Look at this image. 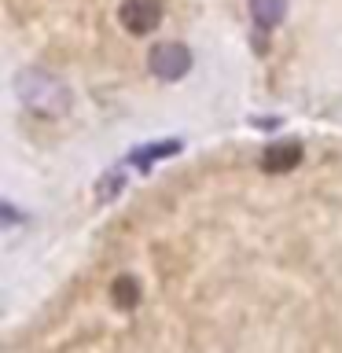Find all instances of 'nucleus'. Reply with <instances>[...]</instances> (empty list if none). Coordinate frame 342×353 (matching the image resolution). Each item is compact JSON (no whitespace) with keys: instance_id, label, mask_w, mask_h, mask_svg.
I'll return each mask as SVG.
<instances>
[{"instance_id":"1","label":"nucleus","mask_w":342,"mask_h":353,"mask_svg":"<svg viewBox=\"0 0 342 353\" xmlns=\"http://www.w3.org/2000/svg\"><path fill=\"white\" fill-rule=\"evenodd\" d=\"M148 66H151L154 77H162V81H177V77H184L188 66H192V52H188L184 44H177V41H162V44L151 48Z\"/></svg>"},{"instance_id":"2","label":"nucleus","mask_w":342,"mask_h":353,"mask_svg":"<svg viewBox=\"0 0 342 353\" xmlns=\"http://www.w3.org/2000/svg\"><path fill=\"white\" fill-rule=\"evenodd\" d=\"M118 22L132 33V37H143V33L159 30V22H162V4H159V0H121Z\"/></svg>"},{"instance_id":"3","label":"nucleus","mask_w":342,"mask_h":353,"mask_svg":"<svg viewBox=\"0 0 342 353\" xmlns=\"http://www.w3.org/2000/svg\"><path fill=\"white\" fill-rule=\"evenodd\" d=\"M302 162V148L298 143H272L269 151L261 154V170L265 173H287Z\"/></svg>"},{"instance_id":"4","label":"nucleus","mask_w":342,"mask_h":353,"mask_svg":"<svg viewBox=\"0 0 342 353\" xmlns=\"http://www.w3.org/2000/svg\"><path fill=\"white\" fill-rule=\"evenodd\" d=\"M283 11H287V0H250V15L261 30H272L283 22Z\"/></svg>"},{"instance_id":"5","label":"nucleus","mask_w":342,"mask_h":353,"mask_svg":"<svg viewBox=\"0 0 342 353\" xmlns=\"http://www.w3.org/2000/svg\"><path fill=\"white\" fill-rule=\"evenodd\" d=\"M110 298H114L118 309H137L140 305V283L132 280V276H118V280L110 283Z\"/></svg>"},{"instance_id":"6","label":"nucleus","mask_w":342,"mask_h":353,"mask_svg":"<svg viewBox=\"0 0 342 353\" xmlns=\"http://www.w3.org/2000/svg\"><path fill=\"white\" fill-rule=\"evenodd\" d=\"M177 151H181V143L165 140V143H154L151 151H137V154H132V162H137V165H151L154 159H165V154H177Z\"/></svg>"},{"instance_id":"7","label":"nucleus","mask_w":342,"mask_h":353,"mask_svg":"<svg viewBox=\"0 0 342 353\" xmlns=\"http://www.w3.org/2000/svg\"><path fill=\"white\" fill-rule=\"evenodd\" d=\"M41 92H44V88H33V92H22V96H26V103H33V107H37V96H41ZM48 92H59L55 99H63V85L48 81Z\"/></svg>"}]
</instances>
